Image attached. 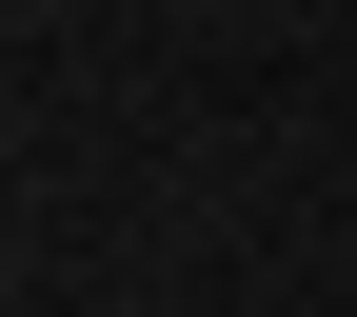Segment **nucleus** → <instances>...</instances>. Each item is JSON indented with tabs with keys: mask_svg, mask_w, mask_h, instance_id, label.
<instances>
[]
</instances>
